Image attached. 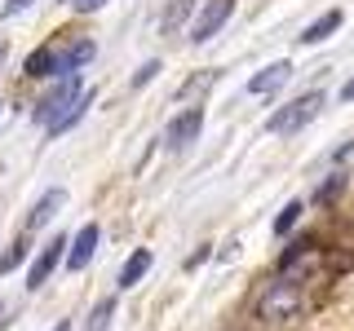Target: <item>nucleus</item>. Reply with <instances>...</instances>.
<instances>
[{
  "label": "nucleus",
  "instance_id": "f257e3e1",
  "mask_svg": "<svg viewBox=\"0 0 354 331\" xmlns=\"http://www.w3.org/2000/svg\"><path fill=\"white\" fill-rule=\"evenodd\" d=\"M301 309H306V292H301V283H292V279H270L252 296V318L266 323V327L292 323V318H301Z\"/></svg>",
  "mask_w": 354,
  "mask_h": 331
},
{
  "label": "nucleus",
  "instance_id": "f03ea898",
  "mask_svg": "<svg viewBox=\"0 0 354 331\" xmlns=\"http://www.w3.org/2000/svg\"><path fill=\"white\" fill-rule=\"evenodd\" d=\"M80 93H84V88H80V75H62V80H53V84L40 93V102H36V119H40L44 128H49L53 119H58V115H62V110L71 106Z\"/></svg>",
  "mask_w": 354,
  "mask_h": 331
},
{
  "label": "nucleus",
  "instance_id": "7ed1b4c3",
  "mask_svg": "<svg viewBox=\"0 0 354 331\" xmlns=\"http://www.w3.org/2000/svg\"><path fill=\"white\" fill-rule=\"evenodd\" d=\"M315 270H319V243H315V239L292 243V248L283 252V261H279V279H292V283L310 279Z\"/></svg>",
  "mask_w": 354,
  "mask_h": 331
},
{
  "label": "nucleus",
  "instance_id": "20e7f679",
  "mask_svg": "<svg viewBox=\"0 0 354 331\" xmlns=\"http://www.w3.org/2000/svg\"><path fill=\"white\" fill-rule=\"evenodd\" d=\"M319 106H324L319 93H306V97H297V102H288L283 110L270 115V132H297L301 124H310V119L319 115Z\"/></svg>",
  "mask_w": 354,
  "mask_h": 331
},
{
  "label": "nucleus",
  "instance_id": "39448f33",
  "mask_svg": "<svg viewBox=\"0 0 354 331\" xmlns=\"http://www.w3.org/2000/svg\"><path fill=\"white\" fill-rule=\"evenodd\" d=\"M235 14V0H208L204 9L195 14V27H191V40L195 44H204V40H213L221 27H226V18Z\"/></svg>",
  "mask_w": 354,
  "mask_h": 331
},
{
  "label": "nucleus",
  "instance_id": "423d86ee",
  "mask_svg": "<svg viewBox=\"0 0 354 331\" xmlns=\"http://www.w3.org/2000/svg\"><path fill=\"white\" fill-rule=\"evenodd\" d=\"M62 248H66V239H62V234H53V239L40 248V257L31 261V270H27V287H31V292L49 283V274L58 270V261H62Z\"/></svg>",
  "mask_w": 354,
  "mask_h": 331
},
{
  "label": "nucleus",
  "instance_id": "0eeeda50",
  "mask_svg": "<svg viewBox=\"0 0 354 331\" xmlns=\"http://www.w3.org/2000/svg\"><path fill=\"white\" fill-rule=\"evenodd\" d=\"M199 128H204V110L199 106H191V110H182V115L169 124V132H164V141H169L173 150H186L191 141L199 137Z\"/></svg>",
  "mask_w": 354,
  "mask_h": 331
},
{
  "label": "nucleus",
  "instance_id": "6e6552de",
  "mask_svg": "<svg viewBox=\"0 0 354 331\" xmlns=\"http://www.w3.org/2000/svg\"><path fill=\"white\" fill-rule=\"evenodd\" d=\"M97 239H102V230L88 221L80 234H75V243H66V248H71L66 252V270H84V265L93 261V252H97Z\"/></svg>",
  "mask_w": 354,
  "mask_h": 331
},
{
  "label": "nucleus",
  "instance_id": "1a4fd4ad",
  "mask_svg": "<svg viewBox=\"0 0 354 331\" xmlns=\"http://www.w3.org/2000/svg\"><path fill=\"white\" fill-rule=\"evenodd\" d=\"M62 203H66V190H44V194H40V203H36V208L27 212V221H22V230L31 234V230L49 225V221L58 217V208H62Z\"/></svg>",
  "mask_w": 354,
  "mask_h": 331
},
{
  "label": "nucleus",
  "instance_id": "9d476101",
  "mask_svg": "<svg viewBox=\"0 0 354 331\" xmlns=\"http://www.w3.org/2000/svg\"><path fill=\"white\" fill-rule=\"evenodd\" d=\"M288 80H292V62H270L266 71H257L248 80V88H252V93H279Z\"/></svg>",
  "mask_w": 354,
  "mask_h": 331
},
{
  "label": "nucleus",
  "instance_id": "9b49d317",
  "mask_svg": "<svg viewBox=\"0 0 354 331\" xmlns=\"http://www.w3.org/2000/svg\"><path fill=\"white\" fill-rule=\"evenodd\" d=\"M84 62H93V40H71L66 49H58V71L53 75H75Z\"/></svg>",
  "mask_w": 354,
  "mask_h": 331
},
{
  "label": "nucleus",
  "instance_id": "f8f14e48",
  "mask_svg": "<svg viewBox=\"0 0 354 331\" xmlns=\"http://www.w3.org/2000/svg\"><path fill=\"white\" fill-rule=\"evenodd\" d=\"M147 270H151V252L138 248V252L124 261V270H120V287H124V292H129V287H138L142 279H147Z\"/></svg>",
  "mask_w": 354,
  "mask_h": 331
},
{
  "label": "nucleus",
  "instance_id": "ddd939ff",
  "mask_svg": "<svg viewBox=\"0 0 354 331\" xmlns=\"http://www.w3.org/2000/svg\"><path fill=\"white\" fill-rule=\"evenodd\" d=\"M337 27H341V9H328L324 18H315V22H310V27L301 31V44H324Z\"/></svg>",
  "mask_w": 354,
  "mask_h": 331
},
{
  "label": "nucleus",
  "instance_id": "4468645a",
  "mask_svg": "<svg viewBox=\"0 0 354 331\" xmlns=\"http://www.w3.org/2000/svg\"><path fill=\"white\" fill-rule=\"evenodd\" d=\"M53 71H58V44H44V49H36L27 58V75H36V80H44Z\"/></svg>",
  "mask_w": 354,
  "mask_h": 331
},
{
  "label": "nucleus",
  "instance_id": "2eb2a0df",
  "mask_svg": "<svg viewBox=\"0 0 354 331\" xmlns=\"http://www.w3.org/2000/svg\"><path fill=\"white\" fill-rule=\"evenodd\" d=\"M88 106H93V93H80V97H75V102H71V106H66L62 115H58V119L49 124V132H53V137H58V132H66V128H71V124H75V119L84 115Z\"/></svg>",
  "mask_w": 354,
  "mask_h": 331
},
{
  "label": "nucleus",
  "instance_id": "dca6fc26",
  "mask_svg": "<svg viewBox=\"0 0 354 331\" xmlns=\"http://www.w3.org/2000/svg\"><path fill=\"white\" fill-rule=\"evenodd\" d=\"M111 314H115V301H97V309L88 314V323H84V331H106V323H111Z\"/></svg>",
  "mask_w": 354,
  "mask_h": 331
},
{
  "label": "nucleus",
  "instance_id": "f3484780",
  "mask_svg": "<svg viewBox=\"0 0 354 331\" xmlns=\"http://www.w3.org/2000/svg\"><path fill=\"white\" fill-rule=\"evenodd\" d=\"M301 212H306V208H301V203L292 199V203H288L283 212H279V221H274V234H288V230H292L297 221H301Z\"/></svg>",
  "mask_w": 354,
  "mask_h": 331
},
{
  "label": "nucleus",
  "instance_id": "a211bd4d",
  "mask_svg": "<svg viewBox=\"0 0 354 331\" xmlns=\"http://www.w3.org/2000/svg\"><path fill=\"white\" fill-rule=\"evenodd\" d=\"M22 257H27V230H22V234H18V243L5 252V261H0V274H9V270H14V265H18Z\"/></svg>",
  "mask_w": 354,
  "mask_h": 331
},
{
  "label": "nucleus",
  "instance_id": "6ab92c4d",
  "mask_svg": "<svg viewBox=\"0 0 354 331\" xmlns=\"http://www.w3.org/2000/svg\"><path fill=\"white\" fill-rule=\"evenodd\" d=\"M341 185H346V177H332V181L324 185V190H319V203H328V199H332V194H337V190H341Z\"/></svg>",
  "mask_w": 354,
  "mask_h": 331
},
{
  "label": "nucleus",
  "instance_id": "aec40b11",
  "mask_svg": "<svg viewBox=\"0 0 354 331\" xmlns=\"http://www.w3.org/2000/svg\"><path fill=\"white\" fill-rule=\"evenodd\" d=\"M27 5H36V0H9V5H5V18H18Z\"/></svg>",
  "mask_w": 354,
  "mask_h": 331
},
{
  "label": "nucleus",
  "instance_id": "412c9836",
  "mask_svg": "<svg viewBox=\"0 0 354 331\" xmlns=\"http://www.w3.org/2000/svg\"><path fill=\"white\" fill-rule=\"evenodd\" d=\"M186 9H191V0H177V5H173V14H169V18H164V27H173V22H177V18H182V14H186Z\"/></svg>",
  "mask_w": 354,
  "mask_h": 331
},
{
  "label": "nucleus",
  "instance_id": "4be33fe9",
  "mask_svg": "<svg viewBox=\"0 0 354 331\" xmlns=\"http://www.w3.org/2000/svg\"><path fill=\"white\" fill-rule=\"evenodd\" d=\"M155 71H160V62H147V66L138 71V80H133V84H147V80H155Z\"/></svg>",
  "mask_w": 354,
  "mask_h": 331
},
{
  "label": "nucleus",
  "instance_id": "5701e85b",
  "mask_svg": "<svg viewBox=\"0 0 354 331\" xmlns=\"http://www.w3.org/2000/svg\"><path fill=\"white\" fill-rule=\"evenodd\" d=\"M106 0H75V9H80V14H93V9H102Z\"/></svg>",
  "mask_w": 354,
  "mask_h": 331
},
{
  "label": "nucleus",
  "instance_id": "b1692460",
  "mask_svg": "<svg viewBox=\"0 0 354 331\" xmlns=\"http://www.w3.org/2000/svg\"><path fill=\"white\" fill-rule=\"evenodd\" d=\"M341 102H354V80H346V84H341Z\"/></svg>",
  "mask_w": 354,
  "mask_h": 331
},
{
  "label": "nucleus",
  "instance_id": "393cba45",
  "mask_svg": "<svg viewBox=\"0 0 354 331\" xmlns=\"http://www.w3.org/2000/svg\"><path fill=\"white\" fill-rule=\"evenodd\" d=\"M53 331H71V323H66V318H58V327H53Z\"/></svg>",
  "mask_w": 354,
  "mask_h": 331
},
{
  "label": "nucleus",
  "instance_id": "a878e982",
  "mask_svg": "<svg viewBox=\"0 0 354 331\" xmlns=\"http://www.w3.org/2000/svg\"><path fill=\"white\" fill-rule=\"evenodd\" d=\"M0 58H5V44H0Z\"/></svg>",
  "mask_w": 354,
  "mask_h": 331
}]
</instances>
